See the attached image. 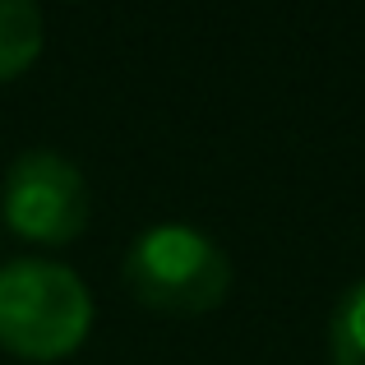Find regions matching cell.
Instances as JSON below:
<instances>
[{
  "instance_id": "obj_1",
  "label": "cell",
  "mask_w": 365,
  "mask_h": 365,
  "mask_svg": "<svg viewBox=\"0 0 365 365\" xmlns=\"http://www.w3.org/2000/svg\"><path fill=\"white\" fill-rule=\"evenodd\" d=\"M93 329L88 287L51 259H14L0 268V347L24 361H61Z\"/></svg>"
},
{
  "instance_id": "obj_2",
  "label": "cell",
  "mask_w": 365,
  "mask_h": 365,
  "mask_svg": "<svg viewBox=\"0 0 365 365\" xmlns=\"http://www.w3.org/2000/svg\"><path fill=\"white\" fill-rule=\"evenodd\" d=\"M125 282L148 310L204 314L227 301L232 259L217 241L185 222H158L125 250Z\"/></svg>"
},
{
  "instance_id": "obj_3",
  "label": "cell",
  "mask_w": 365,
  "mask_h": 365,
  "mask_svg": "<svg viewBox=\"0 0 365 365\" xmlns=\"http://www.w3.org/2000/svg\"><path fill=\"white\" fill-rule=\"evenodd\" d=\"M0 208H5V222L19 236L42 245H65L74 236H83L93 199L83 171L70 158H61L51 148H33L9 167Z\"/></svg>"
},
{
  "instance_id": "obj_4",
  "label": "cell",
  "mask_w": 365,
  "mask_h": 365,
  "mask_svg": "<svg viewBox=\"0 0 365 365\" xmlns=\"http://www.w3.org/2000/svg\"><path fill=\"white\" fill-rule=\"evenodd\" d=\"M42 56V14L33 0H0V83L19 79Z\"/></svg>"
},
{
  "instance_id": "obj_5",
  "label": "cell",
  "mask_w": 365,
  "mask_h": 365,
  "mask_svg": "<svg viewBox=\"0 0 365 365\" xmlns=\"http://www.w3.org/2000/svg\"><path fill=\"white\" fill-rule=\"evenodd\" d=\"M329 351H333V365H365V282L351 287L333 310Z\"/></svg>"
}]
</instances>
